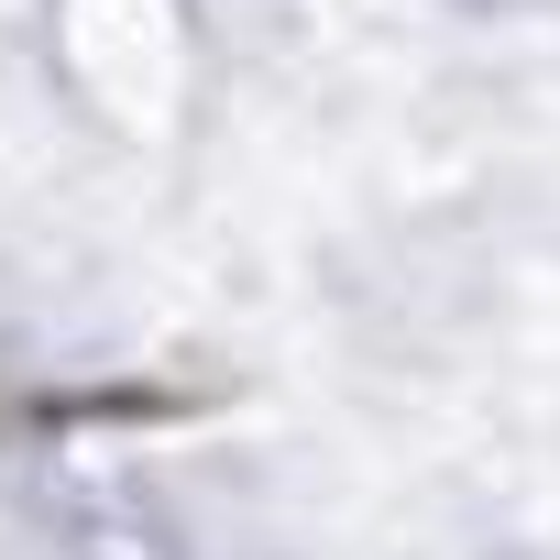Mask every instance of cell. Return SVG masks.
Listing matches in <instances>:
<instances>
[{
	"instance_id": "obj_1",
	"label": "cell",
	"mask_w": 560,
	"mask_h": 560,
	"mask_svg": "<svg viewBox=\"0 0 560 560\" xmlns=\"http://www.w3.org/2000/svg\"><path fill=\"white\" fill-rule=\"evenodd\" d=\"M67 67L121 121H165L176 110V12L165 0H67Z\"/></svg>"
}]
</instances>
